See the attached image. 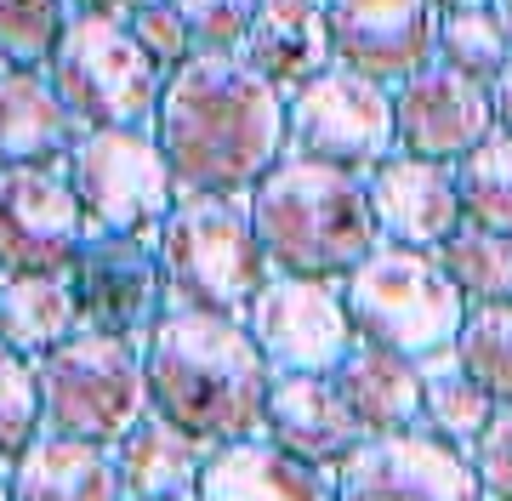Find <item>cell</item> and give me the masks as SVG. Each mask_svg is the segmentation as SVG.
<instances>
[{"label":"cell","mask_w":512,"mask_h":501,"mask_svg":"<svg viewBox=\"0 0 512 501\" xmlns=\"http://www.w3.org/2000/svg\"><path fill=\"white\" fill-rule=\"evenodd\" d=\"M154 137L177 194H251L291 154L285 92L239 52H194L165 75Z\"/></svg>","instance_id":"1"},{"label":"cell","mask_w":512,"mask_h":501,"mask_svg":"<svg viewBox=\"0 0 512 501\" xmlns=\"http://www.w3.org/2000/svg\"><path fill=\"white\" fill-rule=\"evenodd\" d=\"M143 371L148 405L205 445H234L262 433L274 365L262 359L245 319L165 308L160 325L143 336Z\"/></svg>","instance_id":"2"},{"label":"cell","mask_w":512,"mask_h":501,"mask_svg":"<svg viewBox=\"0 0 512 501\" xmlns=\"http://www.w3.org/2000/svg\"><path fill=\"white\" fill-rule=\"evenodd\" d=\"M251 228L268 268L296 279H342L382 245L376 211H370L365 171H342L308 154H285L262 183L245 194Z\"/></svg>","instance_id":"3"},{"label":"cell","mask_w":512,"mask_h":501,"mask_svg":"<svg viewBox=\"0 0 512 501\" xmlns=\"http://www.w3.org/2000/svg\"><path fill=\"white\" fill-rule=\"evenodd\" d=\"M154 251H160L171 308L245 319L256 291L274 279L245 194H183L171 217L154 228Z\"/></svg>","instance_id":"4"},{"label":"cell","mask_w":512,"mask_h":501,"mask_svg":"<svg viewBox=\"0 0 512 501\" xmlns=\"http://www.w3.org/2000/svg\"><path fill=\"white\" fill-rule=\"evenodd\" d=\"M342 302H348L359 342L393 348L404 359H427V353L456 348L461 319H467V297L450 285L439 257L393 240H382L342 279Z\"/></svg>","instance_id":"5"},{"label":"cell","mask_w":512,"mask_h":501,"mask_svg":"<svg viewBox=\"0 0 512 501\" xmlns=\"http://www.w3.org/2000/svg\"><path fill=\"white\" fill-rule=\"evenodd\" d=\"M40 410H46V433L120 445L154 410L143 342L109 331H74L63 348L40 359Z\"/></svg>","instance_id":"6"},{"label":"cell","mask_w":512,"mask_h":501,"mask_svg":"<svg viewBox=\"0 0 512 501\" xmlns=\"http://www.w3.org/2000/svg\"><path fill=\"white\" fill-rule=\"evenodd\" d=\"M52 86L63 92L80 126H148L160 114L165 69L137 46L120 12H74L63 40H57L52 63H46Z\"/></svg>","instance_id":"7"},{"label":"cell","mask_w":512,"mask_h":501,"mask_svg":"<svg viewBox=\"0 0 512 501\" xmlns=\"http://www.w3.org/2000/svg\"><path fill=\"white\" fill-rule=\"evenodd\" d=\"M69 188L97 234H148L171 217L177 177L165 166L160 137L148 126H92L63 160Z\"/></svg>","instance_id":"8"},{"label":"cell","mask_w":512,"mask_h":501,"mask_svg":"<svg viewBox=\"0 0 512 501\" xmlns=\"http://www.w3.org/2000/svg\"><path fill=\"white\" fill-rule=\"evenodd\" d=\"M285 137H291V154L370 177L382 160L399 154L393 86L330 63L325 75H313L285 97Z\"/></svg>","instance_id":"9"},{"label":"cell","mask_w":512,"mask_h":501,"mask_svg":"<svg viewBox=\"0 0 512 501\" xmlns=\"http://www.w3.org/2000/svg\"><path fill=\"white\" fill-rule=\"evenodd\" d=\"M245 331L256 336L274 376H330L359 342L336 279L274 274L245 308Z\"/></svg>","instance_id":"10"},{"label":"cell","mask_w":512,"mask_h":501,"mask_svg":"<svg viewBox=\"0 0 512 501\" xmlns=\"http://www.w3.org/2000/svg\"><path fill=\"white\" fill-rule=\"evenodd\" d=\"M86 234L63 166H0V274H69Z\"/></svg>","instance_id":"11"},{"label":"cell","mask_w":512,"mask_h":501,"mask_svg":"<svg viewBox=\"0 0 512 501\" xmlns=\"http://www.w3.org/2000/svg\"><path fill=\"white\" fill-rule=\"evenodd\" d=\"M69 285L86 331L131 336V342H143L171 308L165 302L160 251H154L148 234H97L92 228L80 257L69 262Z\"/></svg>","instance_id":"12"},{"label":"cell","mask_w":512,"mask_h":501,"mask_svg":"<svg viewBox=\"0 0 512 501\" xmlns=\"http://www.w3.org/2000/svg\"><path fill=\"white\" fill-rule=\"evenodd\" d=\"M336 501H484V484L467 450L404 427L365 439L336 467Z\"/></svg>","instance_id":"13"},{"label":"cell","mask_w":512,"mask_h":501,"mask_svg":"<svg viewBox=\"0 0 512 501\" xmlns=\"http://www.w3.org/2000/svg\"><path fill=\"white\" fill-rule=\"evenodd\" d=\"M330 52L342 69L399 86L439 52V6L433 0H325Z\"/></svg>","instance_id":"14"},{"label":"cell","mask_w":512,"mask_h":501,"mask_svg":"<svg viewBox=\"0 0 512 501\" xmlns=\"http://www.w3.org/2000/svg\"><path fill=\"white\" fill-rule=\"evenodd\" d=\"M393 126H399V154L461 166L495 131L490 86L473 75H456L444 63H427L393 86Z\"/></svg>","instance_id":"15"},{"label":"cell","mask_w":512,"mask_h":501,"mask_svg":"<svg viewBox=\"0 0 512 501\" xmlns=\"http://www.w3.org/2000/svg\"><path fill=\"white\" fill-rule=\"evenodd\" d=\"M370 183V211L382 240L393 245H416V251H439L461 223V188H456V166L439 160H416V154H393L365 177Z\"/></svg>","instance_id":"16"},{"label":"cell","mask_w":512,"mask_h":501,"mask_svg":"<svg viewBox=\"0 0 512 501\" xmlns=\"http://www.w3.org/2000/svg\"><path fill=\"white\" fill-rule=\"evenodd\" d=\"M262 439H274L279 450L336 473L353 450L365 445V427L353 422V410L342 405L330 376H274Z\"/></svg>","instance_id":"17"},{"label":"cell","mask_w":512,"mask_h":501,"mask_svg":"<svg viewBox=\"0 0 512 501\" xmlns=\"http://www.w3.org/2000/svg\"><path fill=\"white\" fill-rule=\"evenodd\" d=\"M194 501H336V473L256 433L211 450Z\"/></svg>","instance_id":"18"},{"label":"cell","mask_w":512,"mask_h":501,"mask_svg":"<svg viewBox=\"0 0 512 501\" xmlns=\"http://www.w3.org/2000/svg\"><path fill=\"white\" fill-rule=\"evenodd\" d=\"M239 57L285 97L296 86H308L313 75H325L336 63L325 0H262L245 40H239Z\"/></svg>","instance_id":"19"},{"label":"cell","mask_w":512,"mask_h":501,"mask_svg":"<svg viewBox=\"0 0 512 501\" xmlns=\"http://www.w3.org/2000/svg\"><path fill=\"white\" fill-rule=\"evenodd\" d=\"M86 137L46 69H0V166H63Z\"/></svg>","instance_id":"20"},{"label":"cell","mask_w":512,"mask_h":501,"mask_svg":"<svg viewBox=\"0 0 512 501\" xmlns=\"http://www.w3.org/2000/svg\"><path fill=\"white\" fill-rule=\"evenodd\" d=\"M342 405L353 410V422L365 427V439H382V433H404V427L421 422V359H404L393 348H370V342H353L348 359L330 371Z\"/></svg>","instance_id":"21"},{"label":"cell","mask_w":512,"mask_h":501,"mask_svg":"<svg viewBox=\"0 0 512 501\" xmlns=\"http://www.w3.org/2000/svg\"><path fill=\"white\" fill-rule=\"evenodd\" d=\"M12 501H126L114 445L69 439V433H40L23 450V462L6 473Z\"/></svg>","instance_id":"22"},{"label":"cell","mask_w":512,"mask_h":501,"mask_svg":"<svg viewBox=\"0 0 512 501\" xmlns=\"http://www.w3.org/2000/svg\"><path fill=\"white\" fill-rule=\"evenodd\" d=\"M211 450L217 445H205V439H194V433L177 427L171 416L148 410L143 422L114 445V462H120L126 496H137V501H194Z\"/></svg>","instance_id":"23"},{"label":"cell","mask_w":512,"mask_h":501,"mask_svg":"<svg viewBox=\"0 0 512 501\" xmlns=\"http://www.w3.org/2000/svg\"><path fill=\"white\" fill-rule=\"evenodd\" d=\"M74 331H86V325H80L69 274H0V342L6 348L46 359Z\"/></svg>","instance_id":"24"},{"label":"cell","mask_w":512,"mask_h":501,"mask_svg":"<svg viewBox=\"0 0 512 501\" xmlns=\"http://www.w3.org/2000/svg\"><path fill=\"white\" fill-rule=\"evenodd\" d=\"M421 376H427V388H421V422L416 427L433 433V439H444V445H456V450H473L478 433L490 427V416L501 405L461 371L456 348L427 353V359H421Z\"/></svg>","instance_id":"25"},{"label":"cell","mask_w":512,"mask_h":501,"mask_svg":"<svg viewBox=\"0 0 512 501\" xmlns=\"http://www.w3.org/2000/svg\"><path fill=\"white\" fill-rule=\"evenodd\" d=\"M439 268L450 274L467 308H484V302H512V234H495V228L461 223L450 240L433 251Z\"/></svg>","instance_id":"26"},{"label":"cell","mask_w":512,"mask_h":501,"mask_svg":"<svg viewBox=\"0 0 512 501\" xmlns=\"http://www.w3.org/2000/svg\"><path fill=\"white\" fill-rule=\"evenodd\" d=\"M456 188H461L467 223L512 234V131H490V137L461 160Z\"/></svg>","instance_id":"27"},{"label":"cell","mask_w":512,"mask_h":501,"mask_svg":"<svg viewBox=\"0 0 512 501\" xmlns=\"http://www.w3.org/2000/svg\"><path fill=\"white\" fill-rule=\"evenodd\" d=\"M456 359L495 405H512V302L467 308L456 336Z\"/></svg>","instance_id":"28"},{"label":"cell","mask_w":512,"mask_h":501,"mask_svg":"<svg viewBox=\"0 0 512 501\" xmlns=\"http://www.w3.org/2000/svg\"><path fill=\"white\" fill-rule=\"evenodd\" d=\"M46 433L40 410V359L0 342V473L23 462V450Z\"/></svg>","instance_id":"29"},{"label":"cell","mask_w":512,"mask_h":501,"mask_svg":"<svg viewBox=\"0 0 512 501\" xmlns=\"http://www.w3.org/2000/svg\"><path fill=\"white\" fill-rule=\"evenodd\" d=\"M69 18L63 0H0V69H46Z\"/></svg>","instance_id":"30"},{"label":"cell","mask_w":512,"mask_h":501,"mask_svg":"<svg viewBox=\"0 0 512 501\" xmlns=\"http://www.w3.org/2000/svg\"><path fill=\"white\" fill-rule=\"evenodd\" d=\"M507 57H512V46H507V35H501V23H495L490 6L484 12H444L439 18V52H433V63L490 86L507 69Z\"/></svg>","instance_id":"31"},{"label":"cell","mask_w":512,"mask_h":501,"mask_svg":"<svg viewBox=\"0 0 512 501\" xmlns=\"http://www.w3.org/2000/svg\"><path fill=\"white\" fill-rule=\"evenodd\" d=\"M120 18H126V29L137 35V46L160 63L165 75L183 69L188 57L200 52V46H194V29L183 23V12H177L171 0H126Z\"/></svg>","instance_id":"32"},{"label":"cell","mask_w":512,"mask_h":501,"mask_svg":"<svg viewBox=\"0 0 512 501\" xmlns=\"http://www.w3.org/2000/svg\"><path fill=\"white\" fill-rule=\"evenodd\" d=\"M171 6L194 29V46L200 52H239V40H245V29H251L262 0H171Z\"/></svg>","instance_id":"33"},{"label":"cell","mask_w":512,"mask_h":501,"mask_svg":"<svg viewBox=\"0 0 512 501\" xmlns=\"http://www.w3.org/2000/svg\"><path fill=\"white\" fill-rule=\"evenodd\" d=\"M484 484V501H512V405L490 416V427L478 433V445L467 450Z\"/></svg>","instance_id":"34"},{"label":"cell","mask_w":512,"mask_h":501,"mask_svg":"<svg viewBox=\"0 0 512 501\" xmlns=\"http://www.w3.org/2000/svg\"><path fill=\"white\" fill-rule=\"evenodd\" d=\"M490 109H495V131H512V57L507 69L490 80Z\"/></svg>","instance_id":"35"},{"label":"cell","mask_w":512,"mask_h":501,"mask_svg":"<svg viewBox=\"0 0 512 501\" xmlns=\"http://www.w3.org/2000/svg\"><path fill=\"white\" fill-rule=\"evenodd\" d=\"M63 6H69V12H120L126 0H63Z\"/></svg>","instance_id":"36"},{"label":"cell","mask_w":512,"mask_h":501,"mask_svg":"<svg viewBox=\"0 0 512 501\" xmlns=\"http://www.w3.org/2000/svg\"><path fill=\"white\" fill-rule=\"evenodd\" d=\"M433 6H439V18H444V12H484L490 0H433Z\"/></svg>","instance_id":"37"},{"label":"cell","mask_w":512,"mask_h":501,"mask_svg":"<svg viewBox=\"0 0 512 501\" xmlns=\"http://www.w3.org/2000/svg\"><path fill=\"white\" fill-rule=\"evenodd\" d=\"M490 12H495V23H501V35H507V46H512V0H490Z\"/></svg>","instance_id":"38"},{"label":"cell","mask_w":512,"mask_h":501,"mask_svg":"<svg viewBox=\"0 0 512 501\" xmlns=\"http://www.w3.org/2000/svg\"><path fill=\"white\" fill-rule=\"evenodd\" d=\"M0 501H12V484H6V473H0Z\"/></svg>","instance_id":"39"},{"label":"cell","mask_w":512,"mask_h":501,"mask_svg":"<svg viewBox=\"0 0 512 501\" xmlns=\"http://www.w3.org/2000/svg\"><path fill=\"white\" fill-rule=\"evenodd\" d=\"M126 501H137V496H126Z\"/></svg>","instance_id":"40"}]
</instances>
